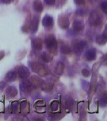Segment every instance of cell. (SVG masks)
Masks as SVG:
<instances>
[{"label": "cell", "instance_id": "cell-20", "mask_svg": "<svg viewBox=\"0 0 107 121\" xmlns=\"http://www.w3.org/2000/svg\"><path fill=\"white\" fill-rule=\"evenodd\" d=\"M63 64H62V63H59V64H58L57 67H56V73H58L59 71L61 72V73H63Z\"/></svg>", "mask_w": 107, "mask_h": 121}, {"label": "cell", "instance_id": "cell-3", "mask_svg": "<svg viewBox=\"0 0 107 121\" xmlns=\"http://www.w3.org/2000/svg\"><path fill=\"white\" fill-rule=\"evenodd\" d=\"M84 23L80 20H75L73 23V29L76 32H81L84 28Z\"/></svg>", "mask_w": 107, "mask_h": 121}, {"label": "cell", "instance_id": "cell-14", "mask_svg": "<svg viewBox=\"0 0 107 121\" xmlns=\"http://www.w3.org/2000/svg\"><path fill=\"white\" fill-rule=\"evenodd\" d=\"M33 8L37 12H41L43 9V4L41 3V1H39L38 0H35L33 2Z\"/></svg>", "mask_w": 107, "mask_h": 121}, {"label": "cell", "instance_id": "cell-8", "mask_svg": "<svg viewBox=\"0 0 107 121\" xmlns=\"http://www.w3.org/2000/svg\"><path fill=\"white\" fill-rule=\"evenodd\" d=\"M96 52L95 49H90L86 51L85 53V57L87 60H94L96 57Z\"/></svg>", "mask_w": 107, "mask_h": 121}, {"label": "cell", "instance_id": "cell-9", "mask_svg": "<svg viewBox=\"0 0 107 121\" xmlns=\"http://www.w3.org/2000/svg\"><path fill=\"white\" fill-rule=\"evenodd\" d=\"M38 23H39V17L38 16H34L33 18L31 23V28L32 32H35L38 27Z\"/></svg>", "mask_w": 107, "mask_h": 121}, {"label": "cell", "instance_id": "cell-4", "mask_svg": "<svg viewBox=\"0 0 107 121\" xmlns=\"http://www.w3.org/2000/svg\"><path fill=\"white\" fill-rule=\"evenodd\" d=\"M18 75L22 79H26L30 76V71L25 66H21L18 69Z\"/></svg>", "mask_w": 107, "mask_h": 121}, {"label": "cell", "instance_id": "cell-11", "mask_svg": "<svg viewBox=\"0 0 107 121\" xmlns=\"http://www.w3.org/2000/svg\"><path fill=\"white\" fill-rule=\"evenodd\" d=\"M6 93L10 97H15L18 94V91L15 86H10L8 87V88L6 89Z\"/></svg>", "mask_w": 107, "mask_h": 121}, {"label": "cell", "instance_id": "cell-22", "mask_svg": "<svg viewBox=\"0 0 107 121\" xmlns=\"http://www.w3.org/2000/svg\"><path fill=\"white\" fill-rule=\"evenodd\" d=\"M44 1L46 4L48 5H53L54 4V2H55V0H44Z\"/></svg>", "mask_w": 107, "mask_h": 121}, {"label": "cell", "instance_id": "cell-19", "mask_svg": "<svg viewBox=\"0 0 107 121\" xmlns=\"http://www.w3.org/2000/svg\"><path fill=\"white\" fill-rule=\"evenodd\" d=\"M101 8L105 13H107V1H103L101 4Z\"/></svg>", "mask_w": 107, "mask_h": 121}, {"label": "cell", "instance_id": "cell-25", "mask_svg": "<svg viewBox=\"0 0 107 121\" xmlns=\"http://www.w3.org/2000/svg\"><path fill=\"white\" fill-rule=\"evenodd\" d=\"M12 0H1V1L4 3H9Z\"/></svg>", "mask_w": 107, "mask_h": 121}, {"label": "cell", "instance_id": "cell-21", "mask_svg": "<svg viewBox=\"0 0 107 121\" xmlns=\"http://www.w3.org/2000/svg\"><path fill=\"white\" fill-rule=\"evenodd\" d=\"M81 73H82V74L84 77H88L90 75V71L88 69H83L82 70V71H81Z\"/></svg>", "mask_w": 107, "mask_h": 121}, {"label": "cell", "instance_id": "cell-24", "mask_svg": "<svg viewBox=\"0 0 107 121\" xmlns=\"http://www.w3.org/2000/svg\"><path fill=\"white\" fill-rule=\"evenodd\" d=\"M12 108H13V111H16L18 109V103L17 102H14L12 104Z\"/></svg>", "mask_w": 107, "mask_h": 121}, {"label": "cell", "instance_id": "cell-17", "mask_svg": "<svg viewBox=\"0 0 107 121\" xmlns=\"http://www.w3.org/2000/svg\"><path fill=\"white\" fill-rule=\"evenodd\" d=\"M51 108L53 111H56V110H58V108H59V104H58V102H56V101L53 102L51 103Z\"/></svg>", "mask_w": 107, "mask_h": 121}, {"label": "cell", "instance_id": "cell-16", "mask_svg": "<svg viewBox=\"0 0 107 121\" xmlns=\"http://www.w3.org/2000/svg\"><path fill=\"white\" fill-rule=\"evenodd\" d=\"M41 59L43 60V61H44L45 62H49L52 60V57L50 55L46 52H43L41 54Z\"/></svg>", "mask_w": 107, "mask_h": 121}, {"label": "cell", "instance_id": "cell-15", "mask_svg": "<svg viewBox=\"0 0 107 121\" xmlns=\"http://www.w3.org/2000/svg\"><path fill=\"white\" fill-rule=\"evenodd\" d=\"M60 51L63 54H68L71 52V49L68 45H63L61 46Z\"/></svg>", "mask_w": 107, "mask_h": 121}, {"label": "cell", "instance_id": "cell-5", "mask_svg": "<svg viewBox=\"0 0 107 121\" xmlns=\"http://www.w3.org/2000/svg\"><path fill=\"white\" fill-rule=\"evenodd\" d=\"M42 24L46 28L51 27L53 25V18L50 15H45L42 20Z\"/></svg>", "mask_w": 107, "mask_h": 121}, {"label": "cell", "instance_id": "cell-12", "mask_svg": "<svg viewBox=\"0 0 107 121\" xmlns=\"http://www.w3.org/2000/svg\"><path fill=\"white\" fill-rule=\"evenodd\" d=\"M59 24H60V26L63 28H67L68 26H69V20L67 17H63L59 20Z\"/></svg>", "mask_w": 107, "mask_h": 121}, {"label": "cell", "instance_id": "cell-18", "mask_svg": "<svg viewBox=\"0 0 107 121\" xmlns=\"http://www.w3.org/2000/svg\"><path fill=\"white\" fill-rule=\"evenodd\" d=\"M99 104L101 105V107H105L106 106V105H107V97H106V95H104L101 98V100L99 101Z\"/></svg>", "mask_w": 107, "mask_h": 121}, {"label": "cell", "instance_id": "cell-6", "mask_svg": "<svg viewBox=\"0 0 107 121\" xmlns=\"http://www.w3.org/2000/svg\"><path fill=\"white\" fill-rule=\"evenodd\" d=\"M32 47L35 51H39L41 50L43 47L42 41L39 38H35L32 41Z\"/></svg>", "mask_w": 107, "mask_h": 121}, {"label": "cell", "instance_id": "cell-7", "mask_svg": "<svg viewBox=\"0 0 107 121\" xmlns=\"http://www.w3.org/2000/svg\"><path fill=\"white\" fill-rule=\"evenodd\" d=\"M86 42L85 41H84V40H81V41L78 42L75 45V47H74V51L77 54L81 53L83 51V50L84 49V47H86Z\"/></svg>", "mask_w": 107, "mask_h": 121}, {"label": "cell", "instance_id": "cell-10", "mask_svg": "<svg viewBox=\"0 0 107 121\" xmlns=\"http://www.w3.org/2000/svg\"><path fill=\"white\" fill-rule=\"evenodd\" d=\"M16 79V73L13 71L8 72L5 76L6 81H8V82L15 81Z\"/></svg>", "mask_w": 107, "mask_h": 121}, {"label": "cell", "instance_id": "cell-23", "mask_svg": "<svg viewBox=\"0 0 107 121\" xmlns=\"http://www.w3.org/2000/svg\"><path fill=\"white\" fill-rule=\"evenodd\" d=\"M6 86V83L5 81H1L0 82V90L4 89V88Z\"/></svg>", "mask_w": 107, "mask_h": 121}, {"label": "cell", "instance_id": "cell-2", "mask_svg": "<svg viewBox=\"0 0 107 121\" xmlns=\"http://www.w3.org/2000/svg\"><path fill=\"white\" fill-rule=\"evenodd\" d=\"M45 44L47 49L51 52H54L57 49V41L54 36L51 35L45 39Z\"/></svg>", "mask_w": 107, "mask_h": 121}, {"label": "cell", "instance_id": "cell-13", "mask_svg": "<svg viewBox=\"0 0 107 121\" xmlns=\"http://www.w3.org/2000/svg\"><path fill=\"white\" fill-rule=\"evenodd\" d=\"M96 43L100 44V45L105 44L107 42V34H106V33H104V34L98 36L96 39Z\"/></svg>", "mask_w": 107, "mask_h": 121}, {"label": "cell", "instance_id": "cell-1", "mask_svg": "<svg viewBox=\"0 0 107 121\" xmlns=\"http://www.w3.org/2000/svg\"><path fill=\"white\" fill-rule=\"evenodd\" d=\"M103 16L97 11H94L91 13L90 23L93 26H99L103 23Z\"/></svg>", "mask_w": 107, "mask_h": 121}]
</instances>
